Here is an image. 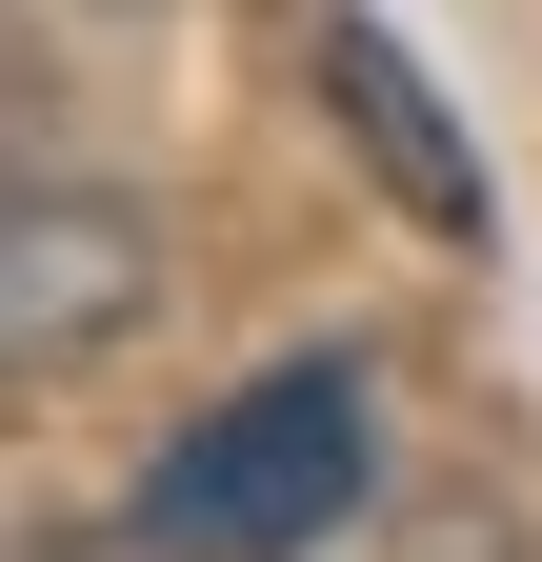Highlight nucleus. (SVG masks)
I'll list each match as a JSON object with an SVG mask.
<instances>
[{
    "mask_svg": "<svg viewBox=\"0 0 542 562\" xmlns=\"http://www.w3.org/2000/svg\"><path fill=\"white\" fill-rule=\"evenodd\" d=\"M362 462H382L362 362H282L142 462V562H321L362 522Z\"/></svg>",
    "mask_w": 542,
    "mask_h": 562,
    "instance_id": "obj_1",
    "label": "nucleus"
},
{
    "mask_svg": "<svg viewBox=\"0 0 542 562\" xmlns=\"http://www.w3.org/2000/svg\"><path fill=\"white\" fill-rule=\"evenodd\" d=\"M142 281H161V241L121 222V201H81V181H0V382L121 341V322H142Z\"/></svg>",
    "mask_w": 542,
    "mask_h": 562,
    "instance_id": "obj_2",
    "label": "nucleus"
},
{
    "mask_svg": "<svg viewBox=\"0 0 542 562\" xmlns=\"http://www.w3.org/2000/svg\"><path fill=\"white\" fill-rule=\"evenodd\" d=\"M321 101H342V140L382 161V201H402L422 241H483V161H462L442 81L402 60V21H362V0H342V21H321Z\"/></svg>",
    "mask_w": 542,
    "mask_h": 562,
    "instance_id": "obj_3",
    "label": "nucleus"
}]
</instances>
